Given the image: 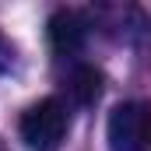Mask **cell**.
Listing matches in <instances>:
<instances>
[{
    "label": "cell",
    "instance_id": "obj_1",
    "mask_svg": "<svg viewBox=\"0 0 151 151\" xmlns=\"http://www.w3.org/2000/svg\"><path fill=\"white\" fill-rule=\"evenodd\" d=\"M70 116L60 99H42L35 106H28L21 116V141L28 151H60L67 137Z\"/></svg>",
    "mask_w": 151,
    "mask_h": 151
},
{
    "label": "cell",
    "instance_id": "obj_2",
    "mask_svg": "<svg viewBox=\"0 0 151 151\" xmlns=\"http://www.w3.org/2000/svg\"><path fill=\"white\" fill-rule=\"evenodd\" d=\"M109 151H151V102H123L109 113Z\"/></svg>",
    "mask_w": 151,
    "mask_h": 151
},
{
    "label": "cell",
    "instance_id": "obj_3",
    "mask_svg": "<svg viewBox=\"0 0 151 151\" xmlns=\"http://www.w3.org/2000/svg\"><path fill=\"white\" fill-rule=\"evenodd\" d=\"M46 35H49V46H53L56 56H77V53L84 49L88 25H84V18L74 14V11H56V14L49 18Z\"/></svg>",
    "mask_w": 151,
    "mask_h": 151
},
{
    "label": "cell",
    "instance_id": "obj_4",
    "mask_svg": "<svg viewBox=\"0 0 151 151\" xmlns=\"http://www.w3.org/2000/svg\"><path fill=\"white\" fill-rule=\"evenodd\" d=\"M63 88L77 106H91L102 95V70H95L91 63H74L63 77Z\"/></svg>",
    "mask_w": 151,
    "mask_h": 151
},
{
    "label": "cell",
    "instance_id": "obj_5",
    "mask_svg": "<svg viewBox=\"0 0 151 151\" xmlns=\"http://www.w3.org/2000/svg\"><path fill=\"white\" fill-rule=\"evenodd\" d=\"M11 67H14V46L0 35V74H7Z\"/></svg>",
    "mask_w": 151,
    "mask_h": 151
},
{
    "label": "cell",
    "instance_id": "obj_6",
    "mask_svg": "<svg viewBox=\"0 0 151 151\" xmlns=\"http://www.w3.org/2000/svg\"><path fill=\"white\" fill-rule=\"evenodd\" d=\"M0 151H7V148H0Z\"/></svg>",
    "mask_w": 151,
    "mask_h": 151
}]
</instances>
